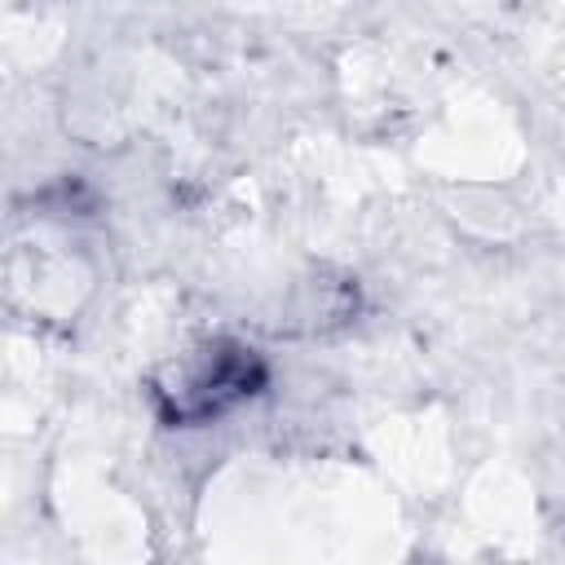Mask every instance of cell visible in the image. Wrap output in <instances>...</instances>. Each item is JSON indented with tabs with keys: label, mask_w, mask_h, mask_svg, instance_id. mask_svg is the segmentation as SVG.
I'll return each instance as SVG.
<instances>
[{
	"label": "cell",
	"mask_w": 565,
	"mask_h": 565,
	"mask_svg": "<svg viewBox=\"0 0 565 565\" xmlns=\"http://www.w3.org/2000/svg\"><path fill=\"white\" fill-rule=\"evenodd\" d=\"M252 384H260V362L252 358V349L221 344L203 362H194L177 384V419H207L230 402L247 397Z\"/></svg>",
	"instance_id": "cell-1"
}]
</instances>
